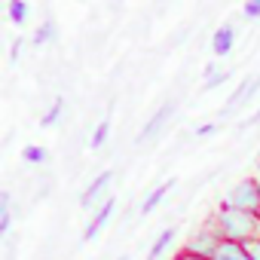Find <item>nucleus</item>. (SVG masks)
<instances>
[{"mask_svg":"<svg viewBox=\"0 0 260 260\" xmlns=\"http://www.w3.org/2000/svg\"><path fill=\"white\" fill-rule=\"evenodd\" d=\"M223 242H239V245H248L251 239H260V217L257 214H248V211H239L233 205H220L211 220H208Z\"/></svg>","mask_w":260,"mask_h":260,"instance_id":"nucleus-1","label":"nucleus"},{"mask_svg":"<svg viewBox=\"0 0 260 260\" xmlns=\"http://www.w3.org/2000/svg\"><path fill=\"white\" fill-rule=\"evenodd\" d=\"M220 242H223L220 233H217L211 223H205V226H199V230L184 242V251H181V254H187V257H193V260H214Z\"/></svg>","mask_w":260,"mask_h":260,"instance_id":"nucleus-2","label":"nucleus"},{"mask_svg":"<svg viewBox=\"0 0 260 260\" xmlns=\"http://www.w3.org/2000/svg\"><path fill=\"white\" fill-rule=\"evenodd\" d=\"M223 202L233 205V208H239V211H248V214H257V217H260V178H245V181H239V184L226 193Z\"/></svg>","mask_w":260,"mask_h":260,"instance_id":"nucleus-3","label":"nucleus"},{"mask_svg":"<svg viewBox=\"0 0 260 260\" xmlns=\"http://www.w3.org/2000/svg\"><path fill=\"white\" fill-rule=\"evenodd\" d=\"M113 169H104V172H98L92 181H89V187L80 193V205H83V211H95L98 205H104L107 199H110V187H113Z\"/></svg>","mask_w":260,"mask_h":260,"instance_id":"nucleus-4","label":"nucleus"},{"mask_svg":"<svg viewBox=\"0 0 260 260\" xmlns=\"http://www.w3.org/2000/svg\"><path fill=\"white\" fill-rule=\"evenodd\" d=\"M172 113H175V101L169 98V101H162L150 116H147V122L141 125V132H138V138H135V144H150V141H156L162 132H166V125H169V119H172Z\"/></svg>","mask_w":260,"mask_h":260,"instance_id":"nucleus-5","label":"nucleus"},{"mask_svg":"<svg viewBox=\"0 0 260 260\" xmlns=\"http://www.w3.org/2000/svg\"><path fill=\"white\" fill-rule=\"evenodd\" d=\"M113 214H116V199L110 196L104 205H98V208L89 214V220H86V230H83V239H86V242H92L95 236H101V233H104V226L113 220Z\"/></svg>","mask_w":260,"mask_h":260,"instance_id":"nucleus-6","label":"nucleus"},{"mask_svg":"<svg viewBox=\"0 0 260 260\" xmlns=\"http://www.w3.org/2000/svg\"><path fill=\"white\" fill-rule=\"evenodd\" d=\"M257 89H260V77H245L242 83H239V89H233V95L223 101V107H220V116H230L233 110H239V107H245L254 95H257Z\"/></svg>","mask_w":260,"mask_h":260,"instance_id":"nucleus-7","label":"nucleus"},{"mask_svg":"<svg viewBox=\"0 0 260 260\" xmlns=\"http://www.w3.org/2000/svg\"><path fill=\"white\" fill-rule=\"evenodd\" d=\"M236 49V28L230 25V22H223L214 34H211V52L217 55V58H223V55H230Z\"/></svg>","mask_w":260,"mask_h":260,"instance_id":"nucleus-8","label":"nucleus"},{"mask_svg":"<svg viewBox=\"0 0 260 260\" xmlns=\"http://www.w3.org/2000/svg\"><path fill=\"white\" fill-rule=\"evenodd\" d=\"M175 184H178L175 178H169V181L156 184V187H153V190H150V193H147V196L141 199V208H138V211H141V214H153V211H156V208H159V205L166 202V196L172 193V187H175Z\"/></svg>","mask_w":260,"mask_h":260,"instance_id":"nucleus-9","label":"nucleus"},{"mask_svg":"<svg viewBox=\"0 0 260 260\" xmlns=\"http://www.w3.org/2000/svg\"><path fill=\"white\" fill-rule=\"evenodd\" d=\"M175 239H178V226H166V230L150 242V248H147V260H166V254L172 251Z\"/></svg>","mask_w":260,"mask_h":260,"instance_id":"nucleus-10","label":"nucleus"},{"mask_svg":"<svg viewBox=\"0 0 260 260\" xmlns=\"http://www.w3.org/2000/svg\"><path fill=\"white\" fill-rule=\"evenodd\" d=\"M52 40H58V25H55V19H43V22L34 28L31 43H34V46H49Z\"/></svg>","mask_w":260,"mask_h":260,"instance_id":"nucleus-11","label":"nucleus"},{"mask_svg":"<svg viewBox=\"0 0 260 260\" xmlns=\"http://www.w3.org/2000/svg\"><path fill=\"white\" fill-rule=\"evenodd\" d=\"M64 107H68V101H64L61 95H58V98H52L49 110H46V113L40 116V125H43V128H55V125H58V122L64 119Z\"/></svg>","mask_w":260,"mask_h":260,"instance_id":"nucleus-12","label":"nucleus"},{"mask_svg":"<svg viewBox=\"0 0 260 260\" xmlns=\"http://www.w3.org/2000/svg\"><path fill=\"white\" fill-rule=\"evenodd\" d=\"M13 230V196L10 190H0V239Z\"/></svg>","mask_w":260,"mask_h":260,"instance_id":"nucleus-13","label":"nucleus"},{"mask_svg":"<svg viewBox=\"0 0 260 260\" xmlns=\"http://www.w3.org/2000/svg\"><path fill=\"white\" fill-rule=\"evenodd\" d=\"M214 260H251V254H248V248L239 245V242H220Z\"/></svg>","mask_w":260,"mask_h":260,"instance_id":"nucleus-14","label":"nucleus"},{"mask_svg":"<svg viewBox=\"0 0 260 260\" xmlns=\"http://www.w3.org/2000/svg\"><path fill=\"white\" fill-rule=\"evenodd\" d=\"M22 162L25 166H46L49 162V150L43 144H25L22 147Z\"/></svg>","mask_w":260,"mask_h":260,"instance_id":"nucleus-15","label":"nucleus"},{"mask_svg":"<svg viewBox=\"0 0 260 260\" xmlns=\"http://www.w3.org/2000/svg\"><path fill=\"white\" fill-rule=\"evenodd\" d=\"M226 80H230V71H223V68H220V64H214V61H211V64L205 68V74H202L205 89H220Z\"/></svg>","mask_w":260,"mask_h":260,"instance_id":"nucleus-16","label":"nucleus"},{"mask_svg":"<svg viewBox=\"0 0 260 260\" xmlns=\"http://www.w3.org/2000/svg\"><path fill=\"white\" fill-rule=\"evenodd\" d=\"M107 138H110V116L98 119V125L92 128V138H89V147H92V150H101V147L107 144Z\"/></svg>","mask_w":260,"mask_h":260,"instance_id":"nucleus-17","label":"nucleus"},{"mask_svg":"<svg viewBox=\"0 0 260 260\" xmlns=\"http://www.w3.org/2000/svg\"><path fill=\"white\" fill-rule=\"evenodd\" d=\"M28 13H31L28 0H10V4H7V16H10L13 25H25L28 22Z\"/></svg>","mask_w":260,"mask_h":260,"instance_id":"nucleus-18","label":"nucleus"},{"mask_svg":"<svg viewBox=\"0 0 260 260\" xmlns=\"http://www.w3.org/2000/svg\"><path fill=\"white\" fill-rule=\"evenodd\" d=\"M242 16H245L248 22L260 19V0H245V4H242Z\"/></svg>","mask_w":260,"mask_h":260,"instance_id":"nucleus-19","label":"nucleus"},{"mask_svg":"<svg viewBox=\"0 0 260 260\" xmlns=\"http://www.w3.org/2000/svg\"><path fill=\"white\" fill-rule=\"evenodd\" d=\"M214 132H217V122H202V125H196L193 135H196V138H211Z\"/></svg>","mask_w":260,"mask_h":260,"instance_id":"nucleus-20","label":"nucleus"},{"mask_svg":"<svg viewBox=\"0 0 260 260\" xmlns=\"http://www.w3.org/2000/svg\"><path fill=\"white\" fill-rule=\"evenodd\" d=\"M22 46H25V40H16V43H13V49H10V64H16V61L22 58Z\"/></svg>","mask_w":260,"mask_h":260,"instance_id":"nucleus-21","label":"nucleus"},{"mask_svg":"<svg viewBox=\"0 0 260 260\" xmlns=\"http://www.w3.org/2000/svg\"><path fill=\"white\" fill-rule=\"evenodd\" d=\"M245 248H248V254H251V260H260V239H251V242H248Z\"/></svg>","mask_w":260,"mask_h":260,"instance_id":"nucleus-22","label":"nucleus"},{"mask_svg":"<svg viewBox=\"0 0 260 260\" xmlns=\"http://www.w3.org/2000/svg\"><path fill=\"white\" fill-rule=\"evenodd\" d=\"M245 125H260V110H257V113H254V116H251V119H248Z\"/></svg>","mask_w":260,"mask_h":260,"instance_id":"nucleus-23","label":"nucleus"},{"mask_svg":"<svg viewBox=\"0 0 260 260\" xmlns=\"http://www.w3.org/2000/svg\"><path fill=\"white\" fill-rule=\"evenodd\" d=\"M175 260H193V257H187V254H178V257H175Z\"/></svg>","mask_w":260,"mask_h":260,"instance_id":"nucleus-24","label":"nucleus"},{"mask_svg":"<svg viewBox=\"0 0 260 260\" xmlns=\"http://www.w3.org/2000/svg\"><path fill=\"white\" fill-rule=\"evenodd\" d=\"M119 260H128V257H125V254H122V257H119Z\"/></svg>","mask_w":260,"mask_h":260,"instance_id":"nucleus-25","label":"nucleus"}]
</instances>
